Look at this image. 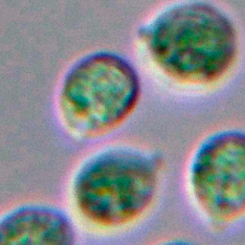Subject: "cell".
Returning a JSON list of instances; mask_svg holds the SVG:
<instances>
[{
	"instance_id": "4",
	"label": "cell",
	"mask_w": 245,
	"mask_h": 245,
	"mask_svg": "<svg viewBox=\"0 0 245 245\" xmlns=\"http://www.w3.org/2000/svg\"><path fill=\"white\" fill-rule=\"evenodd\" d=\"M187 184L195 206L214 227L245 217V131L209 135L193 152Z\"/></svg>"
},
{
	"instance_id": "3",
	"label": "cell",
	"mask_w": 245,
	"mask_h": 245,
	"mask_svg": "<svg viewBox=\"0 0 245 245\" xmlns=\"http://www.w3.org/2000/svg\"><path fill=\"white\" fill-rule=\"evenodd\" d=\"M141 95L139 74L129 61L112 53H94L77 61L61 80L58 114L73 136L95 139L123 126Z\"/></svg>"
},
{
	"instance_id": "2",
	"label": "cell",
	"mask_w": 245,
	"mask_h": 245,
	"mask_svg": "<svg viewBox=\"0 0 245 245\" xmlns=\"http://www.w3.org/2000/svg\"><path fill=\"white\" fill-rule=\"evenodd\" d=\"M163 161L156 153L112 146L90 155L76 170L73 203L90 225L117 230L138 222L155 203Z\"/></svg>"
},
{
	"instance_id": "1",
	"label": "cell",
	"mask_w": 245,
	"mask_h": 245,
	"mask_svg": "<svg viewBox=\"0 0 245 245\" xmlns=\"http://www.w3.org/2000/svg\"><path fill=\"white\" fill-rule=\"evenodd\" d=\"M139 36L156 69L179 86H216L238 61L240 43L235 23L206 0H183L167 7L141 29Z\"/></svg>"
},
{
	"instance_id": "5",
	"label": "cell",
	"mask_w": 245,
	"mask_h": 245,
	"mask_svg": "<svg viewBox=\"0 0 245 245\" xmlns=\"http://www.w3.org/2000/svg\"><path fill=\"white\" fill-rule=\"evenodd\" d=\"M76 231L61 210L28 204L0 216V244H72Z\"/></svg>"
}]
</instances>
